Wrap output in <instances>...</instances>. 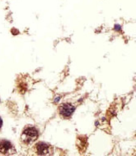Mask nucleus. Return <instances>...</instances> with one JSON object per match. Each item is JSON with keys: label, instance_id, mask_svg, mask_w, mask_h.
I'll return each mask as SVG.
<instances>
[{"label": "nucleus", "instance_id": "1", "mask_svg": "<svg viewBox=\"0 0 136 156\" xmlns=\"http://www.w3.org/2000/svg\"><path fill=\"white\" fill-rule=\"evenodd\" d=\"M39 136L38 130L33 126H26L22 133V140L26 144L34 142Z\"/></svg>", "mask_w": 136, "mask_h": 156}, {"label": "nucleus", "instance_id": "2", "mask_svg": "<svg viewBox=\"0 0 136 156\" xmlns=\"http://www.w3.org/2000/svg\"><path fill=\"white\" fill-rule=\"evenodd\" d=\"M74 110H75L74 106H73L71 104H68V103H64V104L60 105V115L64 119L71 118V116L73 115Z\"/></svg>", "mask_w": 136, "mask_h": 156}, {"label": "nucleus", "instance_id": "3", "mask_svg": "<svg viewBox=\"0 0 136 156\" xmlns=\"http://www.w3.org/2000/svg\"><path fill=\"white\" fill-rule=\"evenodd\" d=\"M13 150V145L9 140L5 139H0V154H7Z\"/></svg>", "mask_w": 136, "mask_h": 156}, {"label": "nucleus", "instance_id": "4", "mask_svg": "<svg viewBox=\"0 0 136 156\" xmlns=\"http://www.w3.org/2000/svg\"><path fill=\"white\" fill-rule=\"evenodd\" d=\"M35 151L38 154H41V155H46V154H48L50 151V147L48 144L45 142H38L35 146Z\"/></svg>", "mask_w": 136, "mask_h": 156}, {"label": "nucleus", "instance_id": "5", "mask_svg": "<svg viewBox=\"0 0 136 156\" xmlns=\"http://www.w3.org/2000/svg\"><path fill=\"white\" fill-rule=\"evenodd\" d=\"M2 126H3V120H2L1 117H0V129L2 128Z\"/></svg>", "mask_w": 136, "mask_h": 156}]
</instances>
